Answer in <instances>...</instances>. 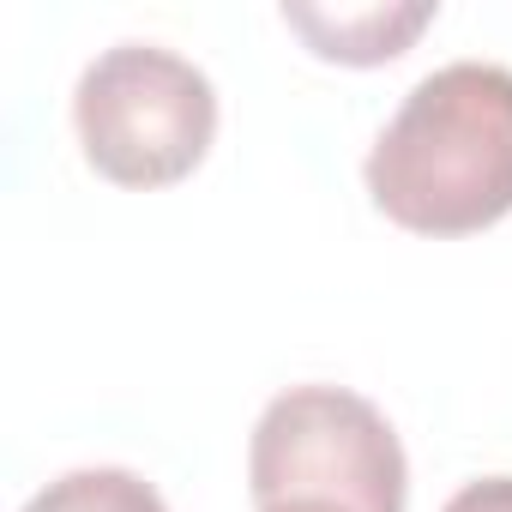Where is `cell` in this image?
<instances>
[{
    "label": "cell",
    "mask_w": 512,
    "mask_h": 512,
    "mask_svg": "<svg viewBox=\"0 0 512 512\" xmlns=\"http://www.w3.org/2000/svg\"><path fill=\"white\" fill-rule=\"evenodd\" d=\"M368 199L410 235H476L512 217V73L452 61L428 73L368 151Z\"/></svg>",
    "instance_id": "obj_1"
},
{
    "label": "cell",
    "mask_w": 512,
    "mask_h": 512,
    "mask_svg": "<svg viewBox=\"0 0 512 512\" xmlns=\"http://www.w3.org/2000/svg\"><path fill=\"white\" fill-rule=\"evenodd\" d=\"M253 506H344L404 512L410 464L398 428L350 386H290L247 440Z\"/></svg>",
    "instance_id": "obj_2"
},
{
    "label": "cell",
    "mask_w": 512,
    "mask_h": 512,
    "mask_svg": "<svg viewBox=\"0 0 512 512\" xmlns=\"http://www.w3.org/2000/svg\"><path fill=\"white\" fill-rule=\"evenodd\" d=\"M73 127L85 163L115 187H175L187 181L217 139L211 79L157 43L103 49L73 91Z\"/></svg>",
    "instance_id": "obj_3"
},
{
    "label": "cell",
    "mask_w": 512,
    "mask_h": 512,
    "mask_svg": "<svg viewBox=\"0 0 512 512\" xmlns=\"http://www.w3.org/2000/svg\"><path fill=\"white\" fill-rule=\"evenodd\" d=\"M440 7H284V25L308 43V55L338 61V67H386L398 61Z\"/></svg>",
    "instance_id": "obj_4"
},
{
    "label": "cell",
    "mask_w": 512,
    "mask_h": 512,
    "mask_svg": "<svg viewBox=\"0 0 512 512\" xmlns=\"http://www.w3.org/2000/svg\"><path fill=\"white\" fill-rule=\"evenodd\" d=\"M25 512H169L163 494L121 464H91V470H67L55 476L43 494L25 500Z\"/></svg>",
    "instance_id": "obj_5"
},
{
    "label": "cell",
    "mask_w": 512,
    "mask_h": 512,
    "mask_svg": "<svg viewBox=\"0 0 512 512\" xmlns=\"http://www.w3.org/2000/svg\"><path fill=\"white\" fill-rule=\"evenodd\" d=\"M440 512H512V476H482V482H464Z\"/></svg>",
    "instance_id": "obj_6"
},
{
    "label": "cell",
    "mask_w": 512,
    "mask_h": 512,
    "mask_svg": "<svg viewBox=\"0 0 512 512\" xmlns=\"http://www.w3.org/2000/svg\"><path fill=\"white\" fill-rule=\"evenodd\" d=\"M266 512H344V506H266Z\"/></svg>",
    "instance_id": "obj_7"
}]
</instances>
